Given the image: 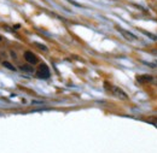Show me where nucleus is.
Wrapping results in <instances>:
<instances>
[{
	"instance_id": "f257e3e1",
	"label": "nucleus",
	"mask_w": 157,
	"mask_h": 153,
	"mask_svg": "<svg viewBox=\"0 0 157 153\" xmlns=\"http://www.w3.org/2000/svg\"><path fill=\"white\" fill-rule=\"evenodd\" d=\"M50 69H48V66L46 65V64H41L39 66V69H38V71H36V76L39 77V78H42V80H46V78H48L50 77Z\"/></svg>"
},
{
	"instance_id": "f03ea898",
	"label": "nucleus",
	"mask_w": 157,
	"mask_h": 153,
	"mask_svg": "<svg viewBox=\"0 0 157 153\" xmlns=\"http://www.w3.org/2000/svg\"><path fill=\"white\" fill-rule=\"evenodd\" d=\"M118 32L122 34V36L126 39V40H128V41H136L137 40V36L134 35V34H132V33H129V32H127V30H124V29H122V28H118Z\"/></svg>"
},
{
	"instance_id": "7ed1b4c3",
	"label": "nucleus",
	"mask_w": 157,
	"mask_h": 153,
	"mask_svg": "<svg viewBox=\"0 0 157 153\" xmlns=\"http://www.w3.org/2000/svg\"><path fill=\"white\" fill-rule=\"evenodd\" d=\"M24 58H25V60L28 62V63H30V64H36L38 63V57L33 53V52H25L24 53Z\"/></svg>"
},
{
	"instance_id": "20e7f679",
	"label": "nucleus",
	"mask_w": 157,
	"mask_h": 153,
	"mask_svg": "<svg viewBox=\"0 0 157 153\" xmlns=\"http://www.w3.org/2000/svg\"><path fill=\"white\" fill-rule=\"evenodd\" d=\"M110 91L115 94V95H117L118 98H121V99H127V94L122 91V89H120L118 87H115V86H111L110 87Z\"/></svg>"
},
{
	"instance_id": "39448f33",
	"label": "nucleus",
	"mask_w": 157,
	"mask_h": 153,
	"mask_svg": "<svg viewBox=\"0 0 157 153\" xmlns=\"http://www.w3.org/2000/svg\"><path fill=\"white\" fill-rule=\"evenodd\" d=\"M138 81L139 82H141V83H144V82H152V80H154V77L150 76V75H141V76H138Z\"/></svg>"
},
{
	"instance_id": "423d86ee",
	"label": "nucleus",
	"mask_w": 157,
	"mask_h": 153,
	"mask_svg": "<svg viewBox=\"0 0 157 153\" xmlns=\"http://www.w3.org/2000/svg\"><path fill=\"white\" fill-rule=\"evenodd\" d=\"M2 65H4L5 68H7L9 70H12V71H15V70H16V68H15L13 65H11L9 62H4V63H2Z\"/></svg>"
},
{
	"instance_id": "0eeeda50",
	"label": "nucleus",
	"mask_w": 157,
	"mask_h": 153,
	"mask_svg": "<svg viewBox=\"0 0 157 153\" xmlns=\"http://www.w3.org/2000/svg\"><path fill=\"white\" fill-rule=\"evenodd\" d=\"M21 69L24 70V71H28V73H32V71H33V69H32L30 66H22Z\"/></svg>"
},
{
	"instance_id": "6e6552de",
	"label": "nucleus",
	"mask_w": 157,
	"mask_h": 153,
	"mask_svg": "<svg viewBox=\"0 0 157 153\" xmlns=\"http://www.w3.org/2000/svg\"><path fill=\"white\" fill-rule=\"evenodd\" d=\"M35 46H38L39 48H41L42 51H47V47L46 46H44V45H40V43H35Z\"/></svg>"
},
{
	"instance_id": "1a4fd4ad",
	"label": "nucleus",
	"mask_w": 157,
	"mask_h": 153,
	"mask_svg": "<svg viewBox=\"0 0 157 153\" xmlns=\"http://www.w3.org/2000/svg\"><path fill=\"white\" fill-rule=\"evenodd\" d=\"M1 40H2V38H1V36H0V41H1Z\"/></svg>"
}]
</instances>
